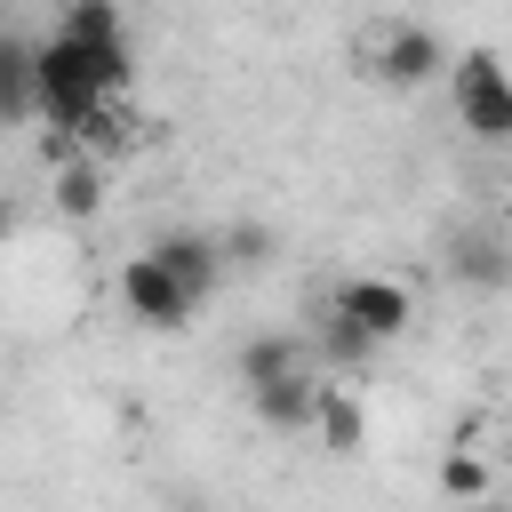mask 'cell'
Returning <instances> with one entry per match:
<instances>
[{
    "mask_svg": "<svg viewBox=\"0 0 512 512\" xmlns=\"http://www.w3.org/2000/svg\"><path fill=\"white\" fill-rule=\"evenodd\" d=\"M336 320H352L368 344H392V336H408V320H416V296H408V280H384V272H360V280H344L336 288V304H328Z\"/></svg>",
    "mask_w": 512,
    "mask_h": 512,
    "instance_id": "7a4b0ae2",
    "label": "cell"
},
{
    "mask_svg": "<svg viewBox=\"0 0 512 512\" xmlns=\"http://www.w3.org/2000/svg\"><path fill=\"white\" fill-rule=\"evenodd\" d=\"M32 120V40L0 32V128Z\"/></svg>",
    "mask_w": 512,
    "mask_h": 512,
    "instance_id": "9c48e42d",
    "label": "cell"
},
{
    "mask_svg": "<svg viewBox=\"0 0 512 512\" xmlns=\"http://www.w3.org/2000/svg\"><path fill=\"white\" fill-rule=\"evenodd\" d=\"M312 440H320L328 456H360V440H368V408H360L344 384H328V392H320V416H312Z\"/></svg>",
    "mask_w": 512,
    "mask_h": 512,
    "instance_id": "ba28073f",
    "label": "cell"
},
{
    "mask_svg": "<svg viewBox=\"0 0 512 512\" xmlns=\"http://www.w3.org/2000/svg\"><path fill=\"white\" fill-rule=\"evenodd\" d=\"M440 64H448L440 32H424V24H384V40H376V80H392V88H424Z\"/></svg>",
    "mask_w": 512,
    "mask_h": 512,
    "instance_id": "277c9868",
    "label": "cell"
},
{
    "mask_svg": "<svg viewBox=\"0 0 512 512\" xmlns=\"http://www.w3.org/2000/svg\"><path fill=\"white\" fill-rule=\"evenodd\" d=\"M440 488H448L456 504H480V496H488V456H472V448H448V456H440Z\"/></svg>",
    "mask_w": 512,
    "mask_h": 512,
    "instance_id": "4fadbf2b",
    "label": "cell"
},
{
    "mask_svg": "<svg viewBox=\"0 0 512 512\" xmlns=\"http://www.w3.org/2000/svg\"><path fill=\"white\" fill-rule=\"evenodd\" d=\"M8 232H16V200H0V240H8Z\"/></svg>",
    "mask_w": 512,
    "mask_h": 512,
    "instance_id": "2e32d148",
    "label": "cell"
},
{
    "mask_svg": "<svg viewBox=\"0 0 512 512\" xmlns=\"http://www.w3.org/2000/svg\"><path fill=\"white\" fill-rule=\"evenodd\" d=\"M128 144H136L128 104H96V112L72 128V152H80V160H112V152H128Z\"/></svg>",
    "mask_w": 512,
    "mask_h": 512,
    "instance_id": "8fae6325",
    "label": "cell"
},
{
    "mask_svg": "<svg viewBox=\"0 0 512 512\" xmlns=\"http://www.w3.org/2000/svg\"><path fill=\"white\" fill-rule=\"evenodd\" d=\"M304 368H312L304 336H248V344H240V384H248V392H264V384H280V376H304Z\"/></svg>",
    "mask_w": 512,
    "mask_h": 512,
    "instance_id": "52a82bcc",
    "label": "cell"
},
{
    "mask_svg": "<svg viewBox=\"0 0 512 512\" xmlns=\"http://www.w3.org/2000/svg\"><path fill=\"white\" fill-rule=\"evenodd\" d=\"M448 96H456V112H464V128H472L480 144H504V136H512V80H504V64H496L488 48H472V56L448 72Z\"/></svg>",
    "mask_w": 512,
    "mask_h": 512,
    "instance_id": "6da1fadb",
    "label": "cell"
},
{
    "mask_svg": "<svg viewBox=\"0 0 512 512\" xmlns=\"http://www.w3.org/2000/svg\"><path fill=\"white\" fill-rule=\"evenodd\" d=\"M192 304H208V288H216V272H224V256H216V232H160L152 248H144Z\"/></svg>",
    "mask_w": 512,
    "mask_h": 512,
    "instance_id": "5b68a950",
    "label": "cell"
},
{
    "mask_svg": "<svg viewBox=\"0 0 512 512\" xmlns=\"http://www.w3.org/2000/svg\"><path fill=\"white\" fill-rule=\"evenodd\" d=\"M320 392H328V376H320V368H304V376H280V384L248 392V408H256V424H264V432H312Z\"/></svg>",
    "mask_w": 512,
    "mask_h": 512,
    "instance_id": "8992f818",
    "label": "cell"
},
{
    "mask_svg": "<svg viewBox=\"0 0 512 512\" xmlns=\"http://www.w3.org/2000/svg\"><path fill=\"white\" fill-rule=\"evenodd\" d=\"M320 352H328L336 368H360V360H368L376 344H368V336H360L352 320H336V312H328V320H320Z\"/></svg>",
    "mask_w": 512,
    "mask_h": 512,
    "instance_id": "5bb4252c",
    "label": "cell"
},
{
    "mask_svg": "<svg viewBox=\"0 0 512 512\" xmlns=\"http://www.w3.org/2000/svg\"><path fill=\"white\" fill-rule=\"evenodd\" d=\"M56 208L80 216V224L104 216V168H96V160H64V168H56Z\"/></svg>",
    "mask_w": 512,
    "mask_h": 512,
    "instance_id": "7c38bea8",
    "label": "cell"
},
{
    "mask_svg": "<svg viewBox=\"0 0 512 512\" xmlns=\"http://www.w3.org/2000/svg\"><path fill=\"white\" fill-rule=\"evenodd\" d=\"M48 40L112 48V40H128V24H120V8H112V0H80V8H64V16H56V32H48Z\"/></svg>",
    "mask_w": 512,
    "mask_h": 512,
    "instance_id": "30bf717a",
    "label": "cell"
},
{
    "mask_svg": "<svg viewBox=\"0 0 512 512\" xmlns=\"http://www.w3.org/2000/svg\"><path fill=\"white\" fill-rule=\"evenodd\" d=\"M112 288H120V312H128L136 328H160V336H168V328H184V320L200 312V304H192V296H184V288H176L152 256H128Z\"/></svg>",
    "mask_w": 512,
    "mask_h": 512,
    "instance_id": "3957f363",
    "label": "cell"
},
{
    "mask_svg": "<svg viewBox=\"0 0 512 512\" xmlns=\"http://www.w3.org/2000/svg\"><path fill=\"white\" fill-rule=\"evenodd\" d=\"M272 248V232H232V240H216V256H264Z\"/></svg>",
    "mask_w": 512,
    "mask_h": 512,
    "instance_id": "9a60e30c",
    "label": "cell"
}]
</instances>
